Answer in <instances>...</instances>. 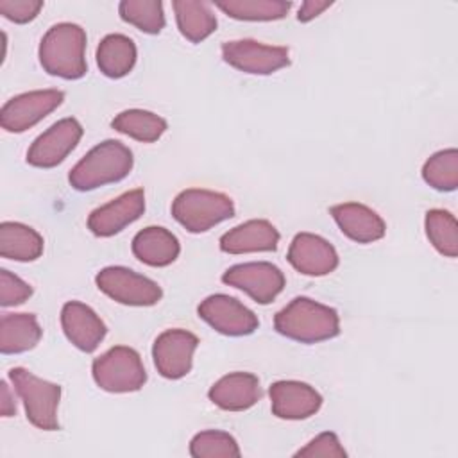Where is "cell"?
Instances as JSON below:
<instances>
[{
	"label": "cell",
	"instance_id": "1",
	"mask_svg": "<svg viewBox=\"0 0 458 458\" xmlns=\"http://www.w3.org/2000/svg\"><path fill=\"white\" fill-rule=\"evenodd\" d=\"M274 327L290 340L317 344L335 338L340 333V318L335 308L310 297H295L276 313Z\"/></svg>",
	"mask_w": 458,
	"mask_h": 458
},
{
	"label": "cell",
	"instance_id": "2",
	"mask_svg": "<svg viewBox=\"0 0 458 458\" xmlns=\"http://www.w3.org/2000/svg\"><path fill=\"white\" fill-rule=\"evenodd\" d=\"M86 32L81 25L63 21L52 25L39 43V63L50 75L61 79H81L88 72Z\"/></svg>",
	"mask_w": 458,
	"mask_h": 458
},
{
	"label": "cell",
	"instance_id": "3",
	"mask_svg": "<svg viewBox=\"0 0 458 458\" xmlns=\"http://www.w3.org/2000/svg\"><path fill=\"white\" fill-rule=\"evenodd\" d=\"M132 152L122 141L106 140L93 147L70 172L68 181L77 191H89L118 182L132 170Z\"/></svg>",
	"mask_w": 458,
	"mask_h": 458
},
{
	"label": "cell",
	"instance_id": "4",
	"mask_svg": "<svg viewBox=\"0 0 458 458\" xmlns=\"http://www.w3.org/2000/svg\"><path fill=\"white\" fill-rule=\"evenodd\" d=\"M172 216L190 233H204L213 225L234 216L231 197L220 191L190 188L172 202Z\"/></svg>",
	"mask_w": 458,
	"mask_h": 458
},
{
	"label": "cell",
	"instance_id": "5",
	"mask_svg": "<svg viewBox=\"0 0 458 458\" xmlns=\"http://www.w3.org/2000/svg\"><path fill=\"white\" fill-rule=\"evenodd\" d=\"M9 379L25 406L29 422L43 431L59 429L57 406L61 399V386L34 376L23 367L11 369Z\"/></svg>",
	"mask_w": 458,
	"mask_h": 458
},
{
	"label": "cell",
	"instance_id": "6",
	"mask_svg": "<svg viewBox=\"0 0 458 458\" xmlns=\"http://www.w3.org/2000/svg\"><path fill=\"white\" fill-rule=\"evenodd\" d=\"M91 374L95 383L111 394L136 392L147 381V372L138 351L127 345H114L95 358Z\"/></svg>",
	"mask_w": 458,
	"mask_h": 458
},
{
	"label": "cell",
	"instance_id": "7",
	"mask_svg": "<svg viewBox=\"0 0 458 458\" xmlns=\"http://www.w3.org/2000/svg\"><path fill=\"white\" fill-rule=\"evenodd\" d=\"M95 283L107 297L127 306H154L163 297L156 281L127 267H106L97 274Z\"/></svg>",
	"mask_w": 458,
	"mask_h": 458
},
{
	"label": "cell",
	"instance_id": "8",
	"mask_svg": "<svg viewBox=\"0 0 458 458\" xmlns=\"http://www.w3.org/2000/svg\"><path fill=\"white\" fill-rule=\"evenodd\" d=\"M286 47L263 45L254 39H234L222 43L224 61L245 73L270 75L290 64Z\"/></svg>",
	"mask_w": 458,
	"mask_h": 458
},
{
	"label": "cell",
	"instance_id": "9",
	"mask_svg": "<svg viewBox=\"0 0 458 458\" xmlns=\"http://www.w3.org/2000/svg\"><path fill=\"white\" fill-rule=\"evenodd\" d=\"M222 283L245 292L259 304H268L283 292L284 274L268 261H252L229 267L222 274Z\"/></svg>",
	"mask_w": 458,
	"mask_h": 458
},
{
	"label": "cell",
	"instance_id": "10",
	"mask_svg": "<svg viewBox=\"0 0 458 458\" xmlns=\"http://www.w3.org/2000/svg\"><path fill=\"white\" fill-rule=\"evenodd\" d=\"M64 100L59 89H36L13 97L2 106L0 123L7 132H23L41 122Z\"/></svg>",
	"mask_w": 458,
	"mask_h": 458
},
{
	"label": "cell",
	"instance_id": "11",
	"mask_svg": "<svg viewBox=\"0 0 458 458\" xmlns=\"http://www.w3.org/2000/svg\"><path fill=\"white\" fill-rule=\"evenodd\" d=\"M197 313L215 331L225 336H245L254 333L259 326V320L252 310L225 293L206 297L199 304Z\"/></svg>",
	"mask_w": 458,
	"mask_h": 458
},
{
	"label": "cell",
	"instance_id": "12",
	"mask_svg": "<svg viewBox=\"0 0 458 458\" xmlns=\"http://www.w3.org/2000/svg\"><path fill=\"white\" fill-rule=\"evenodd\" d=\"M82 125L75 118H63L39 134L27 150V163L38 168H54L77 147Z\"/></svg>",
	"mask_w": 458,
	"mask_h": 458
},
{
	"label": "cell",
	"instance_id": "13",
	"mask_svg": "<svg viewBox=\"0 0 458 458\" xmlns=\"http://www.w3.org/2000/svg\"><path fill=\"white\" fill-rule=\"evenodd\" d=\"M199 338L186 329H166L152 345V358L157 372L166 379H181L191 370L193 352Z\"/></svg>",
	"mask_w": 458,
	"mask_h": 458
},
{
	"label": "cell",
	"instance_id": "14",
	"mask_svg": "<svg viewBox=\"0 0 458 458\" xmlns=\"http://www.w3.org/2000/svg\"><path fill=\"white\" fill-rule=\"evenodd\" d=\"M145 211V193L141 188L122 193L111 202L93 209L88 216V229L100 238L113 236L138 220Z\"/></svg>",
	"mask_w": 458,
	"mask_h": 458
},
{
	"label": "cell",
	"instance_id": "15",
	"mask_svg": "<svg viewBox=\"0 0 458 458\" xmlns=\"http://www.w3.org/2000/svg\"><path fill=\"white\" fill-rule=\"evenodd\" d=\"M288 263L304 276H327L338 267L335 247L322 236L313 233H299L293 236L288 254Z\"/></svg>",
	"mask_w": 458,
	"mask_h": 458
},
{
	"label": "cell",
	"instance_id": "16",
	"mask_svg": "<svg viewBox=\"0 0 458 458\" xmlns=\"http://www.w3.org/2000/svg\"><path fill=\"white\" fill-rule=\"evenodd\" d=\"M272 413L284 420H301L315 415L322 406V395L302 381H276L268 388Z\"/></svg>",
	"mask_w": 458,
	"mask_h": 458
},
{
	"label": "cell",
	"instance_id": "17",
	"mask_svg": "<svg viewBox=\"0 0 458 458\" xmlns=\"http://www.w3.org/2000/svg\"><path fill=\"white\" fill-rule=\"evenodd\" d=\"M61 326L66 338L81 351L93 352L106 336V324L84 302L68 301L61 310Z\"/></svg>",
	"mask_w": 458,
	"mask_h": 458
},
{
	"label": "cell",
	"instance_id": "18",
	"mask_svg": "<svg viewBox=\"0 0 458 458\" xmlns=\"http://www.w3.org/2000/svg\"><path fill=\"white\" fill-rule=\"evenodd\" d=\"M340 231L352 242L372 243L385 236V220L369 206L360 202H344L329 209Z\"/></svg>",
	"mask_w": 458,
	"mask_h": 458
},
{
	"label": "cell",
	"instance_id": "19",
	"mask_svg": "<svg viewBox=\"0 0 458 458\" xmlns=\"http://www.w3.org/2000/svg\"><path fill=\"white\" fill-rule=\"evenodd\" d=\"M209 401L225 411H243L261 399L259 379L250 372H231L208 392Z\"/></svg>",
	"mask_w": 458,
	"mask_h": 458
},
{
	"label": "cell",
	"instance_id": "20",
	"mask_svg": "<svg viewBox=\"0 0 458 458\" xmlns=\"http://www.w3.org/2000/svg\"><path fill=\"white\" fill-rule=\"evenodd\" d=\"M279 243V231L263 218L247 220L220 236V250L227 254L270 252Z\"/></svg>",
	"mask_w": 458,
	"mask_h": 458
},
{
	"label": "cell",
	"instance_id": "21",
	"mask_svg": "<svg viewBox=\"0 0 458 458\" xmlns=\"http://www.w3.org/2000/svg\"><path fill=\"white\" fill-rule=\"evenodd\" d=\"M179 252L177 236L159 225H148L132 238V254L148 267H166L177 259Z\"/></svg>",
	"mask_w": 458,
	"mask_h": 458
},
{
	"label": "cell",
	"instance_id": "22",
	"mask_svg": "<svg viewBox=\"0 0 458 458\" xmlns=\"http://www.w3.org/2000/svg\"><path fill=\"white\" fill-rule=\"evenodd\" d=\"M41 340V327L32 313H4L0 318L2 354H18L36 347Z\"/></svg>",
	"mask_w": 458,
	"mask_h": 458
},
{
	"label": "cell",
	"instance_id": "23",
	"mask_svg": "<svg viewBox=\"0 0 458 458\" xmlns=\"http://www.w3.org/2000/svg\"><path fill=\"white\" fill-rule=\"evenodd\" d=\"M43 254V238L20 222L0 224V256L14 261H34Z\"/></svg>",
	"mask_w": 458,
	"mask_h": 458
},
{
	"label": "cell",
	"instance_id": "24",
	"mask_svg": "<svg viewBox=\"0 0 458 458\" xmlns=\"http://www.w3.org/2000/svg\"><path fill=\"white\" fill-rule=\"evenodd\" d=\"M136 63V45L129 36L107 34L97 48V64L106 77L120 79L127 75Z\"/></svg>",
	"mask_w": 458,
	"mask_h": 458
},
{
	"label": "cell",
	"instance_id": "25",
	"mask_svg": "<svg viewBox=\"0 0 458 458\" xmlns=\"http://www.w3.org/2000/svg\"><path fill=\"white\" fill-rule=\"evenodd\" d=\"M179 32L191 43H200L216 29V18L206 2L174 0L172 2Z\"/></svg>",
	"mask_w": 458,
	"mask_h": 458
},
{
	"label": "cell",
	"instance_id": "26",
	"mask_svg": "<svg viewBox=\"0 0 458 458\" xmlns=\"http://www.w3.org/2000/svg\"><path fill=\"white\" fill-rule=\"evenodd\" d=\"M111 127L132 140L152 143L157 141L166 131V120L152 111L127 109L113 118Z\"/></svg>",
	"mask_w": 458,
	"mask_h": 458
},
{
	"label": "cell",
	"instance_id": "27",
	"mask_svg": "<svg viewBox=\"0 0 458 458\" xmlns=\"http://www.w3.org/2000/svg\"><path fill=\"white\" fill-rule=\"evenodd\" d=\"M215 5L234 20L245 21H272L281 20L292 7L284 0H222Z\"/></svg>",
	"mask_w": 458,
	"mask_h": 458
},
{
	"label": "cell",
	"instance_id": "28",
	"mask_svg": "<svg viewBox=\"0 0 458 458\" xmlns=\"http://www.w3.org/2000/svg\"><path fill=\"white\" fill-rule=\"evenodd\" d=\"M429 243L447 258L458 256V224L453 213L445 209H429L424 220Z\"/></svg>",
	"mask_w": 458,
	"mask_h": 458
},
{
	"label": "cell",
	"instance_id": "29",
	"mask_svg": "<svg viewBox=\"0 0 458 458\" xmlns=\"http://www.w3.org/2000/svg\"><path fill=\"white\" fill-rule=\"evenodd\" d=\"M120 18L141 32L159 34L165 27L163 2L159 0H123L118 4Z\"/></svg>",
	"mask_w": 458,
	"mask_h": 458
},
{
	"label": "cell",
	"instance_id": "30",
	"mask_svg": "<svg viewBox=\"0 0 458 458\" xmlns=\"http://www.w3.org/2000/svg\"><path fill=\"white\" fill-rule=\"evenodd\" d=\"M422 179L438 191H453L458 186V150L435 152L422 166Z\"/></svg>",
	"mask_w": 458,
	"mask_h": 458
},
{
	"label": "cell",
	"instance_id": "31",
	"mask_svg": "<svg viewBox=\"0 0 458 458\" xmlns=\"http://www.w3.org/2000/svg\"><path fill=\"white\" fill-rule=\"evenodd\" d=\"M193 458H240V447L233 435L220 429H206L197 433L190 442Z\"/></svg>",
	"mask_w": 458,
	"mask_h": 458
},
{
	"label": "cell",
	"instance_id": "32",
	"mask_svg": "<svg viewBox=\"0 0 458 458\" xmlns=\"http://www.w3.org/2000/svg\"><path fill=\"white\" fill-rule=\"evenodd\" d=\"M32 295V286L20 279L16 274L0 270V306H18Z\"/></svg>",
	"mask_w": 458,
	"mask_h": 458
},
{
	"label": "cell",
	"instance_id": "33",
	"mask_svg": "<svg viewBox=\"0 0 458 458\" xmlns=\"http://www.w3.org/2000/svg\"><path fill=\"white\" fill-rule=\"evenodd\" d=\"M295 456H324V458H345L347 453L342 447L338 437L333 431H324L310 440L302 449L295 453Z\"/></svg>",
	"mask_w": 458,
	"mask_h": 458
},
{
	"label": "cell",
	"instance_id": "34",
	"mask_svg": "<svg viewBox=\"0 0 458 458\" xmlns=\"http://www.w3.org/2000/svg\"><path fill=\"white\" fill-rule=\"evenodd\" d=\"M41 9L43 2L39 0H0V14L14 23L32 21Z\"/></svg>",
	"mask_w": 458,
	"mask_h": 458
},
{
	"label": "cell",
	"instance_id": "35",
	"mask_svg": "<svg viewBox=\"0 0 458 458\" xmlns=\"http://www.w3.org/2000/svg\"><path fill=\"white\" fill-rule=\"evenodd\" d=\"M331 7V2H320V0H306L301 4L299 7V13H297V20L299 21H310L313 20L315 16H318L322 11L329 9Z\"/></svg>",
	"mask_w": 458,
	"mask_h": 458
},
{
	"label": "cell",
	"instance_id": "36",
	"mask_svg": "<svg viewBox=\"0 0 458 458\" xmlns=\"http://www.w3.org/2000/svg\"><path fill=\"white\" fill-rule=\"evenodd\" d=\"M0 410H2L4 417H11V415L16 413V404H14L13 395H11L9 385L5 381H2V404H0Z\"/></svg>",
	"mask_w": 458,
	"mask_h": 458
}]
</instances>
